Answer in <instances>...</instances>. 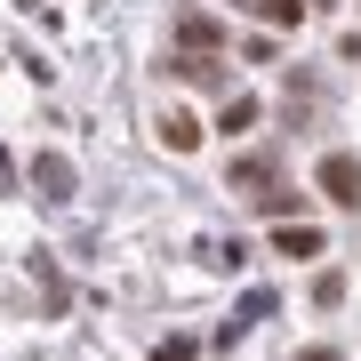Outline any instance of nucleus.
Masks as SVG:
<instances>
[{
  "label": "nucleus",
  "instance_id": "10",
  "mask_svg": "<svg viewBox=\"0 0 361 361\" xmlns=\"http://www.w3.org/2000/svg\"><path fill=\"white\" fill-rule=\"evenodd\" d=\"M297 361H337V345H305V353H297Z\"/></svg>",
  "mask_w": 361,
  "mask_h": 361
},
{
  "label": "nucleus",
  "instance_id": "4",
  "mask_svg": "<svg viewBox=\"0 0 361 361\" xmlns=\"http://www.w3.org/2000/svg\"><path fill=\"white\" fill-rule=\"evenodd\" d=\"M273 249L281 257H322V225H273Z\"/></svg>",
  "mask_w": 361,
  "mask_h": 361
},
{
  "label": "nucleus",
  "instance_id": "1",
  "mask_svg": "<svg viewBox=\"0 0 361 361\" xmlns=\"http://www.w3.org/2000/svg\"><path fill=\"white\" fill-rule=\"evenodd\" d=\"M313 185H322V193H329L337 209H361V153H322Z\"/></svg>",
  "mask_w": 361,
  "mask_h": 361
},
{
  "label": "nucleus",
  "instance_id": "3",
  "mask_svg": "<svg viewBox=\"0 0 361 361\" xmlns=\"http://www.w3.org/2000/svg\"><path fill=\"white\" fill-rule=\"evenodd\" d=\"M233 193H249V201H265V193H273V161H265V153H249V161H233Z\"/></svg>",
  "mask_w": 361,
  "mask_h": 361
},
{
  "label": "nucleus",
  "instance_id": "7",
  "mask_svg": "<svg viewBox=\"0 0 361 361\" xmlns=\"http://www.w3.org/2000/svg\"><path fill=\"white\" fill-rule=\"evenodd\" d=\"M241 8H257L265 25H297V16H305V0H241Z\"/></svg>",
  "mask_w": 361,
  "mask_h": 361
},
{
  "label": "nucleus",
  "instance_id": "2",
  "mask_svg": "<svg viewBox=\"0 0 361 361\" xmlns=\"http://www.w3.org/2000/svg\"><path fill=\"white\" fill-rule=\"evenodd\" d=\"M177 49H185V56H217V49H225V32H217V16H201V8H185V16H177Z\"/></svg>",
  "mask_w": 361,
  "mask_h": 361
},
{
  "label": "nucleus",
  "instance_id": "8",
  "mask_svg": "<svg viewBox=\"0 0 361 361\" xmlns=\"http://www.w3.org/2000/svg\"><path fill=\"white\" fill-rule=\"evenodd\" d=\"M32 185H49V201H65V185H73V169H65V161H32Z\"/></svg>",
  "mask_w": 361,
  "mask_h": 361
},
{
  "label": "nucleus",
  "instance_id": "9",
  "mask_svg": "<svg viewBox=\"0 0 361 361\" xmlns=\"http://www.w3.org/2000/svg\"><path fill=\"white\" fill-rule=\"evenodd\" d=\"M153 361H193V345H185V337H161V345H153Z\"/></svg>",
  "mask_w": 361,
  "mask_h": 361
},
{
  "label": "nucleus",
  "instance_id": "5",
  "mask_svg": "<svg viewBox=\"0 0 361 361\" xmlns=\"http://www.w3.org/2000/svg\"><path fill=\"white\" fill-rule=\"evenodd\" d=\"M161 145H169V153H193V145H201V121L193 113H169L161 121Z\"/></svg>",
  "mask_w": 361,
  "mask_h": 361
},
{
  "label": "nucleus",
  "instance_id": "6",
  "mask_svg": "<svg viewBox=\"0 0 361 361\" xmlns=\"http://www.w3.org/2000/svg\"><path fill=\"white\" fill-rule=\"evenodd\" d=\"M217 129H225V137H241V129H257V97H233V104H225V121H217Z\"/></svg>",
  "mask_w": 361,
  "mask_h": 361
}]
</instances>
